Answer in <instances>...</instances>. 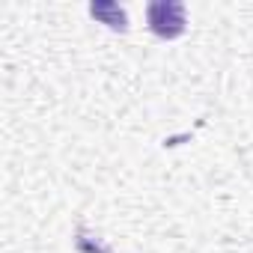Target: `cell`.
<instances>
[{"label": "cell", "mask_w": 253, "mask_h": 253, "mask_svg": "<svg viewBox=\"0 0 253 253\" xmlns=\"http://www.w3.org/2000/svg\"><path fill=\"white\" fill-rule=\"evenodd\" d=\"M89 15L98 18L101 24H107L110 30H116V33L128 30V15H125V9L119 3H89Z\"/></svg>", "instance_id": "7a4b0ae2"}, {"label": "cell", "mask_w": 253, "mask_h": 253, "mask_svg": "<svg viewBox=\"0 0 253 253\" xmlns=\"http://www.w3.org/2000/svg\"><path fill=\"white\" fill-rule=\"evenodd\" d=\"M146 24L158 39H179L188 27L182 0H152L146 6Z\"/></svg>", "instance_id": "6da1fadb"}]
</instances>
